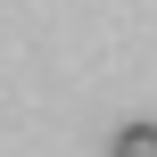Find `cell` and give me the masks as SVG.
Wrapping results in <instances>:
<instances>
[{
	"label": "cell",
	"mask_w": 157,
	"mask_h": 157,
	"mask_svg": "<svg viewBox=\"0 0 157 157\" xmlns=\"http://www.w3.org/2000/svg\"><path fill=\"white\" fill-rule=\"evenodd\" d=\"M108 157H157V124H124L108 141Z\"/></svg>",
	"instance_id": "obj_1"
}]
</instances>
